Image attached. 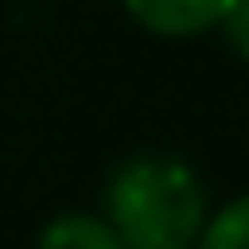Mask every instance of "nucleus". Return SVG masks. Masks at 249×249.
<instances>
[{
    "mask_svg": "<svg viewBox=\"0 0 249 249\" xmlns=\"http://www.w3.org/2000/svg\"><path fill=\"white\" fill-rule=\"evenodd\" d=\"M210 215L200 171L176 152H137L103 186V220L122 249H191Z\"/></svg>",
    "mask_w": 249,
    "mask_h": 249,
    "instance_id": "nucleus-1",
    "label": "nucleus"
},
{
    "mask_svg": "<svg viewBox=\"0 0 249 249\" xmlns=\"http://www.w3.org/2000/svg\"><path fill=\"white\" fill-rule=\"evenodd\" d=\"M191 249H249V191L230 196L225 205H210Z\"/></svg>",
    "mask_w": 249,
    "mask_h": 249,
    "instance_id": "nucleus-4",
    "label": "nucleus"
},
{
    "mask_svg": "<svg viewBox=\"0 0 249 249\" xmlns=\"http://www.w3.org/2000/svg\"><path fill=\"white\" fill-rule=\"evenodd\" d=\"M35 249H122V239L103 210H59L39 225Z\"/></svg>",
    "mask_w": 249,
    "mask_h": 249,
    "instance_id": "nucleus-3",
    "label": "nucleus"
},
{
    "mask_svg": "<svg viewBox=\"0 0 249 249\" xmlns=\"http://www.w3.org/2000/svg\"><path fill=\"white\" fill-rule=\"evenodd\" d=\"M220 30H225L230 49L249 64V0H234V5L225 10V20H220Z\"/></svg>",
    "mask_w": 249,
    "mask_h": 249,
    "instance_id": "nucleus-5",
    "label": "nucleus"
},
{
    "mask_svg": "<svg viewBox=\"0 0 249 249\" xmlns=\"http://www.w3.org/2000/svg\"><path fill=\"white\" fill-rule=\"evenodd\" d=\"M234 0H122L127 20L157 39H200L215 35Z\"/></svg>",
    "mask_w": 249,
    "mask_h": 249,
    "instance_id": "nucleus-2",
    "label": "nucleus"
}]
</instances>
